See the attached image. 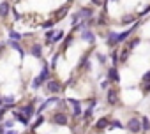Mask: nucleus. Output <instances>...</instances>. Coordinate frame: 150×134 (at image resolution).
Segmentation results:
<instances>
[{"instance_id":"nucleus-1","label":"nucleus","mask_w":150,"mask_h":134,"mask_svg":"<svg viewBox=\"0 0 150 134\" xmlns=\"http://www.w3.org/2000/svg\"><path fill=\"white\" fill-rule=\"evenodd\" d=\"M139 25H141V21H136L131 28H127V30H124V32H115V30H110L108 34H106V44L110 46V48H115V46H118V44H124L138 28H139Z\"/></svg>"},{"instance_id":"nucleus-2","label":"nucleus","mask_w":150,"mask_h":134,"mask_svg":"<svg viewBox=\"0 0 150 134\" xmlns=\"http://www.w3.org/2000/svg\"><path fill=\"white\" fill-rule=\"evenodd\" d=\"M65 104L69 106V109H71V113H72V118H80V116H81L83 106H81V101H80V99L69 97V99H65Z\"/></svg>"},{"instance_id":"nucleus-3","label":"nucleus","mask_w":150,"mask_h":134,"mask_svg":"<svg viewBox=\"0 0 150 134\" xmlns=\"http://www.w3.org/2000/svg\"><path fill=\"white\" fill-rule=\"evenodd\" d=\"M62 88H64L62 81H58V80H55V78H50V80L46 81V92H48L50 95H58V94L62 92Z\"/></svg>"},{"instance_id":"nucleus-4","label":"nucleus","mask_w":150,"mask_h":134,"mask_svg":"<svg viewBox=\"0 0 150 134\" xmlns=\"http://www.w3.org/2000/svg\"><path fill=\"white\" fill-rule=\"evenodd\" d=\"M106 102L110 106H118L120 104V92L117 87H110L106 90Z\"/></svg>"},{"instance_id":"nucleus-5","label":"nucleus","mask_w":150,"mask_h":134,"mask_svg":"<svg viewBox=\"0 0 150 134\" xmlns=\"http://www.w3.org/2000/svg\"><path fill=\"white\" fill-rule=\"evenodd\" d=\"M106 80H108L111 85H118V83H120L118 65H108V69H106Z\"/></svg>"},{"instance_id":"nucleus-6","label":"nucleus","mask_w":150,"mask_h":134,"mask_svg":"<svg viewBox=\"0 0 150 134\" xmlns=\"http://www.w3.org/2000/svg\"><path fill=\"white\" fill-rule=\"evenodd\" d=\"M51 122H53L55 125H69V115H67L65 111L57 109V111H53V115H51Z\"/></svg>"},{"instance_id":"nucleus-7","label":"nucleus","mask_w":150,"mask_h":134,"mask_svg":"<svg viewBox=\"0 0 150 134\" xmlns=\"http://www.w3.org/2000/svg\"><path fill=\"white\" fill-rule=\"evenodd\" d=\"M125 129H127L131 134H139V132H141V122H139V116H131V118L125 122Z\"/></svg>"},{"instance_id":"nucleus-8","label":"nucleus","mask_w":150,"mask_h":134,"mask_svg":"<svg viewBox=\"0 0 150 134\" xmlns=\"http://www.w3.org/2000/svg\"><path fill=\"white\" fill-rule=\"evenodd\" d=\"M18 111H20L21 115H25L28 120H30V118H34V116L37 115V113H35V104H34V102H27V104L20 106V108H18Z\"/></svg>"},{"instance_id":"nucleus-9","label":"nucleus","mask_w":150,"mask_h":134,"mask_svg":"<svg viewBox=\"0 0 150 134\" xmlns=\"http://www.w3.org/2000/svg\"><path fill=\"white\" fill-rule=\"evenodd\" d=\"M80 39H81L83 42H87V44H94V42H96V34H94V30H90V27H88V28H85V30L80 32Z\"/></svg>"},{"instance_id":"nucleus-10","label":"nucleus","mask_w":150,"mask_h":134,"mask_svg":"<svg viewBox=\"0 0 150 134\" xmlns=\"http://www.w3.org/2000/svg\"><path fill=\"white\" fill-rule=\"evenodd\" d=\"M37 78H39V81H41L42 85L51 78V69H50V63H46V60L42 62V69H41V73H39Z\"/></svg>"},{"instance_id":"nucleus-11","label":"nucleus","mask_w":150,"mask_h":134,"mask_svg":"<svg viewBox=\"0 0 150 134\" xmlns=\"http://www.w3.org/2000/svg\"><path fill=\"white\" fill-rule=\"evenodd\" d=\"M30 55L32 56H35V58H41L42 60V53H44V44H41V42H34V44H30Z\"/></svg>"},{"instance_id":"nucleus-12","label":"nucleus","mask_w":150,"mask_h":134,"mask_svg":"<svg viewBox=\"0 0 150 134\" xmlns=\"http://www.w3.org/2000/svg\"><path fill=\"white\" fill-rule=\"evenodd\" d=\"M11 9L13 7L7 0H2V2H0V20H7L9 14H11Z\"/></svg>"},{"instance_id":"nucleus-13","label":"nucleus","mask_w":150,"mask_h":134,"mask_svg":"<svg viewBox=\"0 0 150 134\" xmlns=\"http://www.w3.org/2000/svg\"><path fill=\"white\" fill-rule=\"evenodd\" d=\"M78 13H80V18H81V20H85V21H90V20L96 16L94 7H81Z\"/></svg>"},{"instance_id":"nucleus-14","label":"nucleus","mask_w":150,"mask_h":134,"mask_svg":"<svg viewBox=\"0 0 150 134\" xmlns=\"http://www.w3.org/2000/svg\"><path fill=\"white\" fill-rule=\"evenodd\" d=\"M6 44H7V46H11V48H13V49H14V51H16V53H18V55L21 56V58H23V56L27 55L25 48H23V46H21L20 42H16V41H11V39H7V41H6Z\"/></svg>"},{"instance_id":"nucleus-15","label":"nucleus","mask_w":150,"mask_h":134,"mask_svg":"<svg viewBox=\"0 0 150 134\" xmlns=\"http://www.w3.org/2000/svg\"><path fill=\"white\" fill-rule=\"evenodd\" d=\"M67 14H69V6H64V7L57 9V13L53 14V21H55V23H57V21H60V20H64Z\"/></svg>"},{"instance_id":"nucleus-16","label":"nucleus","mask_w":150,"mask_h":134,"mask_svg":"<svg viewBox=\"0 0 150 134\" xmlns=\"http://www.w3.org/2000/svg\"><path fill=\"white\" fill-rule=\"evenodd\" d=\"M11 115H13V118H14V120H18V122H20V123H23L25 127H28L30 120H28V118H27L25 115H21V113H20L18 109H11Z\"/></svg>"},{"instance_id":"nucleus-17","label":"nucleus","mask_w":150,"mask_h":134,"mask_svg":"<svg viewBox=\"0 0 150 134\" xmlns=\"http://www.w3.org/2000/svg\"><path fill=\"white\" fill-rule=\"evenodd\" d=\"M94 127H96V130H106L110 127V116H101Z\"/></svg>"},{"instance_id":"nucleus-18","label":"nucleus","mask_w":150,"mask_h":134,"mask_svg":"<svg viewBox=\"0 0 150 134\" xmlns=\"http://www.w3.org/2000/svg\"><path fill=\"white\" fill-rule=\"evenodd\" d=\"M90 65H92V62H90V55L87 53V55H83V56H81V62H80V65H78V67H80V69H87V71H90V69H92Z\"/></svg>"},{"instance_id":"nucleus-19","label":"nucleus","mask_w":150,"mask_h":134,"mask_svg":"<svg viewBox=\"0 0 150 134\" xmlns=\"http://www.w3.org/2000/svg\"><path fill=\"white\" fill-rule=\"evenodd\" d=\"M139 42H141V37H131V39L125 41V48H127L129 51H132L136 46H139Z\"/></svg>"},{"instance_id":"nucleus-20","label":"nucleus","mask_w":150,"mask_h":134,"mask_svg":"<svg viewBox=\"0 0 150 134\" xmlns=\"http://www.w3.org/2000/svg\"><path fill=\"white\" fill-rule=\"evenodd\" d=\"M94 56H96V60L101 63V67H108V55H104V53H101V51H96L94 53Z\"/></svg>"},{"instance_id":"nucleus-21","label":"nucleus","mask_w":150,"mask_h":134,"mask_svg":"<svg viewBox=\"0 0 150 134\" xmlns=\"http://www.w3.org/2000/svg\"><path fill=\"white\" fill-rule=\"evenodd\" d=\"M72 42H74V32L71 30V34H69V35H65V41L62 42V53H64V51H67V49H69V46H71Z\"/></svg>"},{"instance_id":"nucleus-22","label":"nucleus","mask_w":150,"mask_h":134,"mask_svg":"<svg viewBox=\"0 0 150 134\" xmlns=\"http://www.w3.org/2000/svg\"><path fill=\"white\" fill-rule=\"evenodd\" d=\"M64 37H65V32H64V30H55V34H53V37H51V44H58V42H62Z\"/></svg>"},{"instance_id":"nucleus-23","label":"nucleus","mask_w":150,"mask_h":134,"mask_svg":"<svg viewBox=\"0 0 150 134\" xmlns=\"http://www.w3.org/2000/svg\"><path fill=\"white\" fill-rule=\"evenodd\" d=\"M129 55H131V51L124 46V48H122V51H118V63H125V62H127V58H129Z\"/></svg>"},{"instance_id":"nucleus-24","label":"nucleus","mask_w":150,"mask_h":134,"mask_svg":"<svg viewBox=\"0 0 150 134\" xmlns=\"http://www.w3.org/2000/svg\"><path fill=\"white\" fill-rule=\"evenodd\" d=\"M139 122H141V132H150V118L148 116H139Z\"/></svg>"},{"instance_id":"nucleus-25","label":"nucleus","mask_w":150,"mask_h":134,"mask_svg":"<svg viewBox=\"0 0 150 134\" xmlns=\"http://www.w3.org/2000/svg\"><path fill=\"white\" fill-rule=\"evenodd\" d=\"M16 102V95H2V104L13 108V104Z\"/></svg>"},{"instance_id":"nucleus-26","label":"nucleus","mask_w":150,"mask_h":134,"mask_svg":"<svg viewBox=\"0 0 150 134\" xmlns=\"http://www.w3.org/2000/svg\"><path fill=\"white\" fill-rule=\"evenodd\" d=\"M9 39L11 41H16V42H21L23 41V34H20V32H16V30H9Z\"/></svg>"},{"instance_id":"nucleus-27","label":"nucleus","mask_w":150,"mask_h":134,"mask_svg":"<svg viewBox=\"0 0 150 134\" xmlns=\"http://www.w3.org/2000/svg\"><path fill=\"white\" fill-rule=\"evenodd\" d=\"M108 129H125V123H122L118 118H115V120H110V127Z\"/></svg>"},{"instance_id":"nucleus-28","label":"nucleus","mask_w":150,"mask_h":134,"mask_svg":"<svg viewBox=\"0 0 150 134\" xmlns=\"http://www.w3.org/2000/svg\"><path fill=\"white\" fill-rule=\"evenodd\" d=\"M42 123H44V116H42V115H37V120H35V123H32V125H30V130H35V129H37V127H41Z\"/></svg>"},{"instance_id":"nucleus-29","label":"nucleus","mask_w":150,"mask_h":134,"mask_svg":"<svg viewBox=\"0 0 150 134\" xmlns=\"http://www.w3.org/2000/svg\"><path fill=\"white\" fill-rule=\"evenodd\" d=\"M41 28H42V30H51V28H55V21H53V20L42 21V23H41Z\"/></svg>"},{"instance_id":"nucleus-30","label":"nucleus","mask_w":150,"mask_h":134,"mask_svg":"<svg viewBox=\"0 0 150 134\" xmlns=\"http://www.w3.org/2000/svg\"><path fill=\"white\" fill-rule=\"evenodd\" d=\"M80 21H81V18H80V13H78V11L71 14V27H74V25L80 23Z\"/></svg>"},{"instance_id":"nucleus-31","label":"nucleus","mask_w":150,"mask_h":134,"mask_svg":"<svg viewBox=\"0 0 150 134\" xmlns=\"http://www.w3.org/2000/svg\"><path fill=\"white\" fill-rule=\"evenodd\" d=\"M58 58H60V53H55L53 58H51V62H50V69H51V71L57 69V62H58Z\"/></svg>"},{"instance_id":"nucleus-32","label":"nucleus","mask_w":150,"mask_h":134,"mask_svg":"<svg viewBox=\"0 0 150 134\" xmlns=\"http://www.w3.org/2000/svg\"><path fill=\"white\" fill-rule=\"evenodd\" d=\"M134 20H136V18H134V16H132V14H124V16H122V20H120V21H122V25H127V23H132V21H134Z\"/></svg>"},{"instance_id":"nucleus-33","label":"nucleus","mask_w":150,"mask_h":134,"mask_svg":"<svg viewBox=\"0 0 150 134\" xmlns=\"http://www.w3.org/2000/svg\"><path fill=\"white\" fill-rule=\"evenodd\" d=\"M108 58L113 62V65H118V51H111V53L108 55Z\"/></svg>"},{"instance_id":"nucleus-34","label":"nucleus","mask_w":150,"mask_h":134,"mask_svg":"<svg viewBox=\"0 0 150 134\" xmlns=\"http://www.w3.org/2000/svg\"><path fill=\"white\" fill-rule=\"evenodd\" d=\"M13 125H14V120H9V118H7V120H2V129H4V130H6V129H7V130L13 129Z\"/></svg>"},{"instance_id":"nucleus-35","label":"nucleus","mask_w":150,"mask_h":134,"mask_svg":"<svg viewBox=\"0 0 150 134\" xmlns=\"http://www.w3.org/2000/svg\"><path fill=\"white\" fill-rule=\"evenodd\" d=\"M146 83H150V71L143 73V76H141V85H146Z\"/></svg>"},{"instance_id":"nucleus-36","label":"nucleus","mask_w":150,"mask_h":134,"mask_svg":"<svg viewBox=\"0 0 150 134\" xmlns=\"http://www.w3.org/2000/svg\"><path fill=\"white\" fill-rule=\"evenodd\" d=\"M99 85H101V88H103V90H108V88H110V87H111V83H110V81H108V80H104V81H101V83H99Z\"/></svg>"},{"instance_id":"nucleus-37","label":"nucleus","mask_w":150,"mask_h":134,"mask_svg":"<svg viewBox=\"0 0 150 134\" xmlns=\"http://www.w3.org/2000/svg\"><path fill=\"white\" fill-rule=\"evenodd\" d=\"M11 11H13V16H14V21H20V20L23 18V16H21L20 13H16V9H11Z\"/></svg>"},{"instance_id":"nucleus-38","label":"nucleus","mask_w":150,"mask_h":134,"mask_svg":"<svg viewBox=\"0 0 150 134\" xmlns=\"http://www.w3.org/2000/svg\"><path fill=\"white\" fill-rule=\"evenodd\" d=\"M0 134H18V132L13 130V129H9V130H4V132H0Z\"/></svg>"},{"instance_id":"nucleus-39","label":"nucleus","mask_w":150,"mask_h":134,"mask_svg":"<svg viewBox=\"0 0 150 134\" xmlns=\"http://www.w3.org/2000/svg\"><path fill=\"white\" fill-rule=\"evenodd\" d=\"M6 46H7L6 42H2V44H0V56H2V53H4V49H6Z\"/></svg>"},{"instance_id":"nucleus-40","label":"nucleus","mask_w":150,"mask_h":134,"mask_svg":"<svg viewBox=\"0 0 150 134\" xmlns=\"http://www.w3.org/2000/svg\"><path fill=\"white\" fill-rule=\"evenodd\" d=\"M94 6H103V0H92Z\"/></svg>"},{"instance_id":"nucleus-41","label":"nucleus","mask_w":150,"mask_h":134,"mask_svg":"<svg viewBox=\"0 0 150 134\" xmlns=\"http://www.w3.org/2000/svg\"><path fill=\"white\" fill-rule=\"evenodd\" d=\"M72 2H74V0H67V4H72Z\"/></svg>"},{"instance_id":"nucleus-42","label":"nucleus","mask_w":150,"mask_h":134,"mask_svg":"<svg viewBox=\"0 0 150 134\" xmlns=\"http://www.w3.org/2000/svg\"><path fill=\"white\" fill-rule=\"evenodd\" d=\"M0 106H2V95H0Z\"/></svg>"},{"instance_id":"nucleus-43","label":"nucleus","mask_w":150,"mask_h":134,"mask_svg":"<svg viewBox=\"0 0 150 134\" xmlns=\"http://www.w3.org/2000/svg\"><path fill=\"white\" fill-rule=\"evenodd\" d=\"M111 2H118V0H111Z\"/></svg>"},{"instance_id":"nucleus-44","label":"nucleus","mask_w":150,"mask_h":134,"mask_svg":"<svg viewBox=\"0 0 150 134\" xmlns=\"http://www.w3.org/2000/svg\"><path fill=\"white\" fill-rule=\"evenodd\" d=\"M16 2H20V0H16Z\"/></svg>"}]
</instances>
